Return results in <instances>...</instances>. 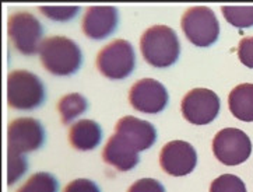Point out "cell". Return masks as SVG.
I'll return each instance as SVG.
<instances>
[{"label": "cell", "mask_w": 253, "mask_h": 192, "mask_svg": "<svg viewBox=\"0 0 253 192\" xmlns=\"http://www.w3.org/2000/svg\"><path fill=\"white\" fill-rule=\"evenodd\" d=\"M45 101V87L41 79L28 70H14L7 76V102L11 108H38Z\"/></svg>", "instance_id": "3957f363"}, {"label": "cell", "mask_w": 253, "mask_h": 192, "mask_svg": "<svg viewBox=\"0 0 253 192\" xmlns=\"http://www.w3.org/2000/svg\"><path fill=\"white\" fill-rule=\"evenodd\" d=\"M220 112V98L209 89H193L182 100V114L193 125H207Z\"/></svg>", "instance_id": "9c48e42d"}, {"label": "cell", "mask_w": 253, "mask_h": 192, "mask_svg": "<svg viewBox=\"0 0 253 192\" xmlns=\"http://www.w3.org/2000/svg\"><path fill=\"white\" fill-rule=\"evenodd\" d=\"M40 55L43 67L56 76L73 75L83 63L80 47L73 40L59 35L43 40Z\"/></svg>", "instance_id": "7a4b0ae2"}, {"label": "cell", "mask_w": 253, "mask_h": 192, "mask_svg": "<svg viewBox=\"0 0 253 192\" xmlns=\"http://www.w3.org/2000/svg\"><path fill=\"white\" fill-rule=\"evenodd\" d=\"M210 192H246V187L239 177L224 174L212 181Z\"/></svg>", "instance_id": "ffe728a7"}, {"label": "cell", "mask_w": 253, "mask_h": 192, "mask_svg": "<svg viewBox=\"0 0 253 192\" xmlns=\"http://www.w3.org/2000/svg\"><path fill=\"white\" fill-rule=\"evenodd\" d=\"M182 30L193 45L206 48L218 40L220 24L211 8L195 6L182 17Z\"/></svg>", "instance_id": "5b68a950"}, {"label": "cell", "mask_w": 253, "mask_h": 192, "mask_svg": "<svg viewBox=\"0 0 253 192\" xmlns=\"http://www.w3.org/2000/svg\"><path fill=\"white\" fill-rule=\"evenodd\" d=\"M40 10L45 17L55 21H67L72 20L73 17L77 16L80 11L79 6H41Z\"/></svg>", "instance_id": "44dd1931"}, {"label": "cell", "mask_w": 253, "mask_h": 192, "mask_svg": "<svg viewBox=\"0 0 253 192\" xmlns=\"http://www.w3.org/2000/svg\"><path fill=\"white\" fill-rule=\"evenodd\" d=\"M115 134L122 135L127 142L137 149V151L147 150L148 147L154 144L157 139V131L153 124L134 117H125L119 119Z\"/></svg>", "instance_id": "5bb4252c"}, {"label": "cell", "mask_w": 253, "mask_h": 192, "mask_svg": "<svg viewBox=\"0 0 253 192\" xmlns=\"http://www.w3.org/2000/svg\"><path fill=\"white\" fill-rule=\"evenodd\" d=\"M7 180L8 185H11L27 171V161L23 159V156L13 153H7Z\"/></svg>", "instance_id": "7402d4cb"}, {"label": "cell", "mask_w": 253, "mask_h": 192, "mask_svg": "<svg viewBox=\"0 0 253 192\" xmlns=\"http://www.w3.org/2000/svg\"><path fill=\"white\" fill-rule=\"evenodd\" d=\"M101 139H102V129L97 122L91 119H82L76 122L69 134V141L72 146L82 151L95 149L101 143Z\"/></svg>", "instance_id": "9a60e30c"}, {"label": "cell", "mask_w": 253, "mask_h": 192, "mask_svg": "<svg viewBox=\"0 0 253 192\" xmlns=\"http://www.w3.org/2000/svg\"><path fill=\"white\" fill-rule=\"evenodd\" d=\"M212 153L225 166H238L245 163L252 153L249 136L237 128H225L212 139Z\"/></svg>", "instance_id": "52a82bcc"}, {"label": "cell", "mask_w": 253, "mask_h": 192, "mask_svg": "<svg viewBox=\"0 0 253 192\" xmlns=\"http://www.w3.org/2000/svg\"><path fill=\"white\" fill-rule=\"evenodd\" d=\"M131 107L144 114H158L168 104V92L154 79H141L129 92Z\"/></svg>", "instance_id": "30bf717a"}, {"label": "cell", "mask_w": 253, "mask_h": 192, "mask_svg": "<svg viewBox=\"0 0 253 192\" xmlns=\"http://www.w3.org/2000/svg\"><path fill=\"white\" fill-rule=\"evenodd\" d=\"M127 192H165L164 185L154 178H141L131 185Z\"/></svg>", "instance_id": "cb8c5ba5"}, {"label": "cell", "mask_w": 253, "mask_h": 192, "mask_svg": "<svg viewBox=\"0 0 253 192\" xmlns=\"http://www.w3.org/2000/svg\"><path fill=\"white\" fill-rule=\"evenodd\" d=\"M141 55L148 65L154 67L172 66L180 53V44L176 33L167 25H154L141 35Z\"/></svg>", "instance_id": "6da1fadb"}, {"label": "cell", "mask_w": 253, "mask_h": 192, "mask_svg": "<svg viewBox=\"0 0 253 192\" xmlns=\"http://www.w3.org/2000/svg\"><path fill=\"white\" fill-rule=\"evenodd\" d=\"M59 183L49 173L34 174L17 192H57Z\"/></svg>", "instance_id": "d6986e66"}, {"label": "cell", "mask_w": 253, "mask_h": 192, "mask_svg": "<svg viewBox=\"0 0 253 192\" xmlns=\"http://www.w3.org/2000/svg\"><path fill=\"white\" fill-rule=\"evenodd\" d=\"M160 164L164 171L169 176H188L196 167V150L190 143L172 141L167 143L160 153Z\"/></svg>", "instance_id": "8fae6325"}, {"label": "cell", "mask_w": 253, "mask_h": 192, "mask_svg": "<svg viewBox=\"0 0 253 192\" xmlns=\"http://www.w3.org/2000/svg\"><path fill=\"white\" fill-rule=\"evenodd\" d=\"M238 56L245 66L253 69V37L241 40L238 47Z\"/></svg>", "instance_id": "603a6c76"}, {"label": "cell", "mask_w": 253, "mask_h": 192, "mask_svg": "<svg viewBox=\"0 0 253 192\" xmlns=\"http://www.w3.org/2000/svg\"><path fill=\"white\" fill-rule=\"evenodd\" d=\"M102 159L119 171H129L139 164V151L122 135L115 134L106 142Z\"/></svg>", "instance_id": "4fadbf2b"}, {"label": "cell", "mask_w": 253, "mask_h": 192, "mask_svg": "<svg viewBox=\"0 0 253 192\" xmlns=\"http://www.w3.org/2000/svg\"><path fill=\"white\" fill-rule=\"evenodd\" d=\"M228 107L235 118L244 122H253V84L237 86L229 93Z\"/></svg>", "instance_id": "2e32d148"}, {"label": "cell", "mask_w": 253, "mask_h": 192, "mask_svg": "<svg viewBox=\"0 0 253 192\" xmlns=\"http://www.w3.org/2000/svg\"><path fill=\"white\" fill-rule=\"evenodd\" d=\"M7 31L10 41L23 55H35L41 50L42 30L41 23L31 13L18 11L8 17Z\"/></svg>", "instance_id": "8992f818"}, {"label": "cell", "mask_w": 253, "mask_h": 192, "mask_svg": "<svg viewBox=\"0 0 253 192\" xmlns=\"http://www.w3.org/2000/svg\"><path fill=\"white\" fill-rule=\"evenodd\" d=\"M65 192H101L98 185L94 181L87 180V178H79L74 180L70 184H67L65 188Z\"/></svg>", "instance_id": "d4e9b609"}, {"label": "cell", "mask_w": 253, "mask_h": 192, "mask_svg": "<svg viewBox=\"0 0 253 192\" xmlns=\"http://www.w3.org/2000/svg\"><path fill=\"white\" fill-rule=\"evenodd\" d=\"M87 107H88V102L79 93L66 94L65 97H62V100L59 101V105H57L63 124H69L79 115L84 114Z\"/></svg>", "instance_id": "e0dca14e"}, {"label": "cell", "mask_w": 253, "mask_h": 192, "mask_svg": "<svg viewBox=\"0 0 253 192\" xmlns=\"http://www.w3.org/2000/svg\"><path fill=\"white\" fill-rule=\"evenodd\" d=\"M118 10L114 6H92L83 17L82 28L91 40H104L116 30Z\"/></svg>", "instance_id": "7c38bea8"}, {"label": "cell", "mask_w": 253, "mask_h": 192, "mask_svg": "<svg viewBox=\"0 0 253 192\" xmlns=\"http://www.w3.org/2000/svg\"><path fill=\"white\" fill-rule=\"evenodd\" d=\"M136 66V55L131 44L126 40H115L99 50L97 67L111 80H122L130 76Z\"/></svg>", "instance_id": "277c9868"}, {"label": "cell", "mask_w": 253, "mask_h": 192, "mask_svg": "<svg viewBox=\"0 0 253 192\" xmlns=\"http://www.w3.org/2000/svg\"><path fill=\"white\" fill-rule=\"evenodd\" d=\"M45 141V129L34 118H18L10 122L7 129L8 153L23 154L40 149Z\"/></svg>", "instance_id": "ba28073f"}, {"label": "cell", "mask_w": 253, "mask_h": 192, "mask_svg": "<svg viewBox=\"0 0 253 192\" xmlns=\"http://www.w3.org/2000/svg\"><path fill=\"white\" fill-rule=\"evenodd\" d=\"M221 10L231 25L237 28L253 27V6H222Z\"/></svg>", "instance_id": "ac0fdd59"}]
</instances>
